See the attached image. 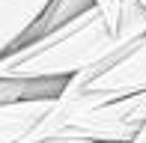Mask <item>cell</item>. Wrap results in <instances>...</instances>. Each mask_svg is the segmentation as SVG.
<instances>
[{
	"mask_svg": "<svg viewBox=\"0 0 146 143\" xmlns=\"http://www.w3.org/2000/svg\"><path fill=\"white\" fill-rule=\"evenodd\" d=\"M137 3H140V6H146V0H137Z\"/></svg>",
	"mask_w": 146,
	"mask_h": 143,
	"instance_id": "obj_8",
	"label": "cell"
},
{
	"mask_svg": "<svg viewBox=\"0 0 146 143\" xmlns=\"http://www.w3.org/2000/svg\"><path fill=\"white\" fill-rule=\"evenodd\" d=\"M92 6H98L96 0H51V6L45 9V15L39 18L36 27L30 30L27 42H36V39H42V36H48V33H54V30H60L63 24L75 21V18H81L84 12H90ZM27 42H24V45H27Z\"/></svg>",
	"mask_w": 146,
	"mask_h": 143,
	"instance_id": "obj_4",
	"label": "cell"
},
{
	"mask_svg": "<svg viewBox=\"0 0 146 143\" xmlns=\"http://www.w3.org/2000/svg\"><path fill=\"white\" fill-rule=\"evenodd\" d=\"M63 89H66V81H9V77H0V105L57 99Z\"/></svg>",
	"mask_w": 146,
	"mask_h": 143,
	"instance_id": "obj_5",
	"label": "cell"
},
{
	"mask_svg": "<svg viewBox=\"0 0 146 143\" xmlns=\"http://www.w3.org/2000/svg\"><path fill=\"white\" fill-rule=\"evenodd\" d=\"M57 99H33V101H15L0 105V143H24L27 134L45 119Z\"/></svg>",
	"mask_w": 146,
	"mask_h": 143,
	"instance_id": "obj_3",
	"label": "cell"
},
{
	"mask_svg": "<svg viewBox=\"0 0 146 143\" xmlns=\"http://www.w3.org/2000/svg\"><path fill=\"white\" fill-rule=\"evenodd\" d=\"M98 9L108 15V21L113 24V27H119V18H122V0H96Z\"/></svg>",
	"mask_w": 146,
	"mask_h": 143,
	"instance_id": "obj_6",
	"label": "cell"
},
{
	"mask_svg": "<svg viewBox=\"0 0 146 143\" xmlns=\"http://www.w3.org/2000/svg\"><path fill=\"white\" fill-rule=\"evenodd\" d=\"M146 36V6L122 0L119 27L108 21L98 6L60 30L27 42L0 60V77L9 81H69L72 75L104 63Z\"/></svg>",
	"mask_w": 146,
	"mask_h": 143,
	"instance_id": "obj_1",
	"label": "cell"
},
{
	"mask_svg": "<svg viewBox=\"0 0 146 143\" xmlns=\"http://www.w3.org/2000/svg\"><path fill=\"white\" fill-rule=\"evenodd\" d=\"M51 0H0V60L27 42Z\"/></svg>",
	"mask_w": 146,
	"mask_h": 143,
	"instance_id": "obj_2",
	"label": "cell"
},
{
	"mask_svg": "<svg viewBox=\"0 0 146 143\" xmlns=\"http://www.w3.org/2000/svg\"><path fill=\"white\" fill-rule=\"evenodd\" d=\"M134 143H146V128H143L140 134H137V140H134Z\"/></svg>",
	"mask_w": 146,
	"mask_h": 143,
	"instance_id": "obj_7",
	"label": "cell"
}]
</instances>
